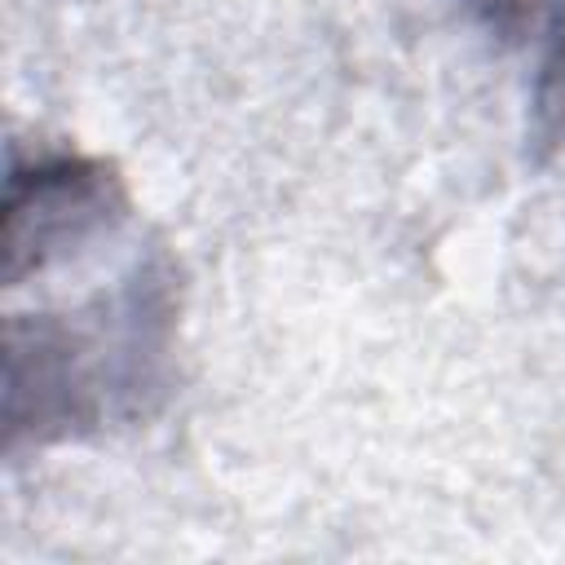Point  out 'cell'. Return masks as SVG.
<instances>
[{
    "label": "cell",
    "mask_w": 565,
    "mask_h": 565,
    "mask_svg": "<svg viewBox=\"0 0 565 565\" xmlns=\"http://www.w3.org/2000/svg\"><path fill=\"white\" fill-rule=\"evenodd\" d=\"M468 4L486 18L490 31H499V35H516V31L525 26L534 0H468Z\"/></svg>",
    "instance_id": "obj_1"
}]
</instances>
